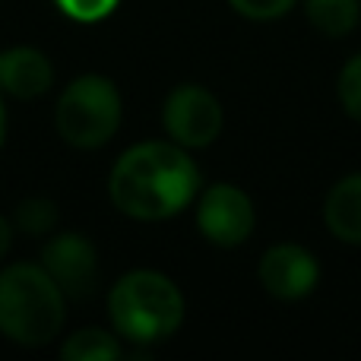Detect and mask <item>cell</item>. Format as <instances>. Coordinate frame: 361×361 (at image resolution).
<instances>
[{
	"label": "cell",
	"mask_w": 361,
	"mask_h": 361,
	"mask_svg": "<svg viewBox=\"0 0 361 361\" xmlns=\"http://www.w3.org/2000/svg\"><path fill=\"white\" fill-rule=\"evenodd\" d=\"M200 169L178 143H137L114 162L111 203L140 222L171 219L200 197Z\"/></svg>",
	"instance_id": "6da1fadb"
},
{
	"label": "cell",
	"mask_w": 361,
	"mask_h": 361,
	"mask_svg": "<svg viewBox=\"0 0 361 361\" xmlns=\"http://www.w3.org/2000/svg\"><path fill=\"white\" fill-rule=\"evenodd\" d=\"M67 317V295L42 263L0 269V333L16 345H48Z\"/></svg>",
	"instance_id": "7a4b0ae2"
},
{
	"label": "cell",
	"mask_w": 361,
	"mask_h": 361,
	"mask_svg": "<svg viewBox=\"0 0 361 361\" xmlns=\"http://www.w3.org/2000/svg\"><path fill=\"white\" fill-rule=\"evenodd\" d=\"M108 314L118 336L137 345L162 343L184 324V295L169 276L156 269H133L111 288Z\"/></svg>",
	"instance_id": "3957f363"
},
{
	"label": "cell",
	"mask_w": 361,
	"mask_h": 361,
	"mask_svg": "<svg viewBox=\"0 0 361 361\" xmlns=\"http://www.w3.org/2000/svg\"><path fill=\"white\" fill-rule=\"evenodd\" d=\"M54 127L76 149H99L121 127V92L108 76H76L54 105Z\"/></svg>",
	"instance_id": "277c9868"
},
{
	"label": "cell",
	"mask_w": 361,
	"mask_h": 361,
	"mask_svg": "<svg viewBox=\"0 0 361 361\" xmlns=\"http://www.w3.org/2000/svg\"><path fill=\"white\" fill-rule=\"evenodd\" d=\"M222 105L209 89L197 86V82H184V86L171 89L162 108V124L171 143L184 146V149H203L222 133Z\"/></svg>",
	"instance_id": "5b68a950"
},
{
	"label": "cell",
	"mask_w": 361,
	"mask_h": 361,
	"mask_svg": "<svg viewBox=\"0 0 361 361\" xmlns=\"http://www.w3.org/2000/svg\"><path fill=\"white\" fill-rule=\"evenodd\" d=\"M257 209L250 197L235 184H212L197 197V228L219 247H238L250 238Z\"/></svg>",
	"instance_id": "8992f818"
},
{
	"label": "cell",
	"mask_w": 361,
	"mask_h": 361,
	"mask_svg": "<svg viewBox=\"0 0 361 361\" xmlns=\"http://www.w3.org/2000/svg\"><path fill=\"white\" fill-rule=\"evenodd\" d=\"M42 267L61 286V292L73 301L89 298L99 286V254H95L92 241L86 235H76V231L54 235L44 244Z\"/></svg>",
	"instance_id": "52a82bcc"
},
{
	"label": "cell",
	"mask_w": 361,
	"mask_h": 361,
	"mask_svg": "<svg viewBox=\"0 0 361 361\" xmlns=\"http://www.w3.org/2000/svg\"><path fill=\"white\" fill-rule=\"evenodd\" d=\"M257 276H260V286L273 298L298 301L317 288L320 267L311 250L301 247V244H276L260 257Z\"/></svg>",
	"instance_id": "ba28073f"
},
{
	"label": "cell",
	"mask_w": 361,
	"mask_h": 361,
	"mask_svg": "<svg viewBox=\"0 0 361 361\" xmlns=\"http://www.w3.org/2000/svg\"><path fill=\"white\" fill-rule=\"evenodd\" d=\"M54 82V67L44 57V51L16 44L0 51V92L13 99H38Z\"/></svg>",
	"instance_id": "9c48e42d"
},
{
	"label": "cell",
	"mask_w": 361,
	"mask_h": 361,
	"mask_svg": "<svg viewBox=\"0 0 361 361\" xmlns=\"http://www.w3.org/2000/svg\"><path fill=\"white\" fill-rule=\"evenodd\" d=\"M324 222L339 241L361 244V171L330 187L324 200Z\"/></svg>",
	"instance_id": "30bf717a"
},
{
	"label": "cell",
	"mask_w": 361,
	"mask_h": 361,
	"mask_svg": "<svg viewBox=\"0 0 361 361\" xmlns=\"http://www.w3.org/2000/svg\"><path fill=\"white\" fill-rule=\"evenodd\" d=\"M305 16L317 32L343 38L358 25L361 0H305Z\"/></svg>",
	"instance_id": "8fae6325"
},
{
	"label": "cell",
	"mask_w": 361,
	"mask_h": 361,
	"mask_svg": "<svg viewBox=\"0 0 361 361\" xmlns=\"http://www.w3.org/2000/svg\"><path fill=\"white\" fill-rule=\"evenodd\" d=\"M121 343L114 333L105 330H76L73 336H67V343L61 345V355L67 361H114L121 358Z\"/></svg>",
	"instance_id": "7c38bea8"
},
{
	"label": "cell",
	"mask_w": 361,
	"mask_h": 361,
	"mask_svg": "<svg viewBox=\"0 0 361 361\" xmlns=\"http://www.w3.org/2000/svg\"><path fill=\"white\" fill-rule=\"evenodd\" d=\"M57 222V206L44 197L23 200L16 206V228L23 235H48Z\"/></svg>",
	"instance_id": "4fadbf2b"
},
{
	"label": "cell",
	"mask_w": 361,
	"mask_h": 361,
	"mask_svg": "<svg viewBox=\"0 0 361 361\" xmlns=\"http://www.w3.org/2000/svg\"><path fill=\"white\" fill-rule=\"evenodd\" d=\"M336 92H339V102H343L345 114L361 124V54L352 57V61L343 67L339 82H336Z\"/></svg>",
	"instance_id": "5bb4252c"
},
{
	"label": "cell",
	"mask_w": 361,
	"mask_h": 361,
	"mask_svg": "<svg viewBox=\"0 0 361 361\" xmlns=\"http://www.w3.org/2000/svg\"><path fill=\"white\" fill-rule=\"evenodd\" d=\"M231 10L241 13V16L247 19H260V23H267V19H279L286 16L288 10H292L298 0H228Z\"/></svg>",
	"instance_id": "9a60e30c"
},
{
	"label": "cell",
	"mask_w": 361,
	"mask_h": 361,
	"mask_svg": "<svg viewBox=\"0 0 361 361\" xmlns=\"http://www.w3.org/2000/svg\"><path fill=\"white\" fill-rule=\"evenodd\" d=\"M118 4L121 0H57V6H61L70 19H76V23H99V19H105Z\"/></svg>",
	"instance_id": "2e32d148"
},
{
	"label": "cell",
	"mask_w": 361,
	"mask_h": 361,
	"mask_svg": "<svg viewBox=\"0 0 361 361\" xmlns=\"http://www.w3.org/2000/svg\"><path fill=\"white\" fill-rule=\"evenodd\" d=\"M10 241H13V225L6 222L4 216H0V257L10 250Z\"/></svg>",
	"instance_id": "e0dca14e"
},
{
	"label": "cell",
	"mask_w": 361,
	"mask_h": 361,
	"mask_svg": "<svg viewBox=\"0 0 361 361\" xmlns=\"http://www.w3.org/2000/svg\"><path fill=\"white\" fill-rule=\"evenodd\" d=\"M6 143V108H4V99H0V149Z\"/></svg>",
	"instance_id": "ac0fdd59"
}]
</instances>
